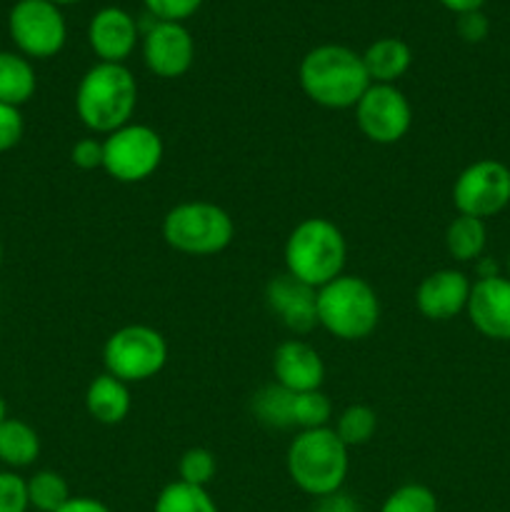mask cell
<instances>
[{"instance_id":"38","label":"cell","mask_w":510,"mask_h":512,"mask_svg":"<svg viewBox=\"0 0 510 512\" xmlns=\"http://www.w3.org/2000/svg\"><path fill=\"white\" fill-rule=\"evenodd\" d=\"M50 3H55V5H73V3H80V0H50Z\"/></svg>"},{"instance_id":"6","label":"cell","mask_w":510,"mask_h":512,"mask_svg":"<svg viewBox=\"0 0 510 512\" xmlns=\"http://www.w3.org/2000/svg\"><path fill=\"white\" fill-rule=\"evenodd\" d=\"M163 238L178 253L208 258L223 253L233 243L235 223L220 205L208 200H185L165 213Z\"/></svg>"},{"instance_id":"18","label":"cell","mask_w":510,"mask_h":512,"mask_svg":"<svg viewBox=\"0 0 510 512\" xmlns=\"http://www.w3.org/2000/svg\"><path fill=\"white\" fill-rule=\"evenodd\" d=\"M133 408L128 383L103 373L90 380L85 390V410L100 425H120Z\"/></svg>"},{"instance_id":"8","label":"cell","mask_w":510,"mask_h":512,"mask_svg":"<svg viewBox=\"0 0 510 512\" xmlns=\"http://www.w3.org/2000/svg\"><path fill=\"white\" fill-rule=\"evenodd\" d=\"M165 145L158 130L128 123L103 140V170L118 183H143L158 173Z\"/></svg>"},{"instance_id":"5","label":"cell","mask_w":510,"mask_h":512,"mask_svg":"<svg viewBox=\"0 0 510 512\" xmlns=\"http://www.w3.org/2000/svg\"><path fill=\"white\" fill-rule=\"evenodd\" d=\"M380 323V298L373 285L358 275H338L318 288V325L333 338L365 340Z\"/></svg>"},{"instance_id":"31","label":"cell","mask_w":510,"mask_h":512,"mask_svg":"<svg viewBox=\"0 0 510 512\" xmlns=\"http://www.w3.org/2000/svg\"><path fill=\"white\" fill-rule=\"evenodd\" d=\"M25 118L20 108L0 103V153H8L23 140Z\"/></svg>"},{"instance_id":"4","label":"cell","mask_w":510,"mask_h":512,"mask_svg":"<svg viewBox=\"0 0 510 512\" xmlns=\"http://www.w3.org/2000/svg\"><path fill=\"white\" fill-rule=\"evenodd\" d=\"M283 258L285 273L318 290L343 275L348 243H345L343 230L333 220L305 218L290 230Z\"/></svg>"},{"instance_id":"14","label":"cell","mask_w":510,"mask_h":512,"mask_svg":"<svg viewBox=\"0 0 510 512\" xmlns=\"http://www.w3.org/2000/svg\"><path fill=\"white\" fill-rule=\"evenodd\" d=\"M465 313L480 335L500 343L510 340V278L475 280Z\"/></svg>"},{"instance_id":"10","label":"cell","mask_w":510,"mask_h":512,"mask_svg":"<svg viewBox=\"0 0 510 512\" xmlns=\"http://www.w3.org/2000/svg\"><path fill=\"white\" fill-rule=\"evenodd\" d=\"M453 205L458 215L493 218L510 205V168L500 160H475L460 170L453 185Z\"/></svg>"},{"instance_id":"15","label":"cell","mask_w":510,"mask_h":512,"mask_svg":"<svg viewBox=\"0 0 510 512\" xmlns=\"http://www.w3.org/2000/svg\"><path fill=\"white\" fill-rule=\"evenodd\" d=\"M470 288L473 283L460 270H435L420 280L418 290H415V305L423 318L433 320V323H445L468 308Z\"/></svg>"},{"instance_id":"32","label":"cell","mask_w":510,"mask_h":512,"mask_svg":"<svg viewBox=\"0 0 510 512\" xmlns=\"http://www.w3.org/2000/svg\"><path fill=\"white\" fill-rule=\"evenodd\" d=\"M70 160L80 170L103 168V140L83 138L70 148Z\"/></svg>"},{"instance_id":"33","label":"cell","mask_w":510,"mask_h":512,"mask_svg":"<svg viewBox=\"0 0 510 512\" xmlns=\"http://www.w3.org/2000/svg\"><path fill=\"white\" fill-rule=\"evenodd\" d=\"M455 30H458V35L465 40V43L475 45V43H483V40L488 38L490 23L488 18H485L483 10H470V13L458 15V25H455Z\"/></svg>"},{"instance_id":"39","label":"cell","mask_w":510,"mask_h":512,"mask_svg":"<svg viewBox=\"0 0 510 512\" xmlns=\"http://www.w3.org/2000/svg\"><path fill=\"white\" fill-rule=\"evenodd\" d=\"M0 265H3V243H0Z\"/></svg>"},{"instance_id":"7","label":"cell","mask_w":510,"mask_h":512,"mask_svg":"<svg viewBox=\"0 0 510 512\" xmlns=\"http://www.w3.org/2000/svg\"><path fill=\"white\" fill-rule=\"evenodd\" d=\"M168 363V340L150 325H125L103 345L105 373L123 383H145Z\"/></svg>"},{"instance_id":"35","label":"cell","mask_w":510,"mask_h":512,"mask_svg":"<svg viewBox=\"0 0 510 512\" xmlns=\"http://www.w3.org/2000/svg\"><path fill=\"white\" fill-rule=\"evenodd\" d=\"M58 512H113V510H110L105 503H100V500L80 495V498H70Z\"/></svg>"},{"instance_id":"29","label":"cell","mask_w":510,"mask_h":512,"mask_svg":"<svg viewBox=\"0 0 510 512\" xmlns=\"http://www.w3.org/2000/svg\"><path fill=\"white\" fill-rule=\"evenodd\" d=\"M28 490L25 478H20L15 470L0 473V512H28Z\"/></svg>"},{"instance_id":"3","label":"cell","mask_w":510,"mask_h":512,"mask_svg":"<svg viewBox=\"0 0 510 512\" xmlns=\"http://www.w3.org/2000/svg\"><path fill=\"white\" fill-rule=\"evenodd\" d=\"M343 440L330 428L300 430L288 445L285 468L298 490L310 498H325L343 490L350 470V458Z\"/></svg>"},{"instance_id":"34","label":"cell","mask_w":510,"mask_h":512,"mask_svg":"<svg viewBox=\"0 0 510 512\" xmlns=\"http://www.w3.org/2000/svg\"><path fill=\"white\" fill-rule=\"evenodd\" d=\"M313 512H360V508L348 493L338 490V493H330L325 495V498H318Z\"/></svg>"},{"instance_id":"26","label":"cell","mask_w":510,"mask_h":512,"mask_svg":"<svg viewBox=\"0 0 510 512\" xmlns=\"http://www.w3.org/2000/svg\"><path fill=\"white\" fill-rule=\"evenodd\" d=\"M335 435L345 443V448H360L370 443L378 430V415L370 405H348L335 420Z\"/></svg>"},{"instance_id":"24","label":"cell","mask_w":510,"mask_h":512,"mask_svg":"<svg viewBox=\"0 0 510 512\" xmlns=\"http://www.w3.org/2000/svg\"><path fill=\"white\" fill-rule=\"evenodd\" d=\"M25 490H28L30 508L38 512H58L68 503L70 495L68 480L55 470H38L25 480Z\"/></svg>"},{"instance_id":"40","label":"cell","mask_w":510,"mask_h":512,"mask_svg":"<svg viewBox=\"0 0 510 512\" xmlns=\"http://www.w3.org/2000/svg\"><path fill=\"white\" fill-rule=\"evenodd\" d=\"M508 273H510V255H508Z\"/></svg>"},{"instance_id":"37","label":"cell","mask_w":510,"mask_h":512,"mask_svg":"<svg viewBox=\"0 0 510 512\" xmlns=\"http://www.w3.org/2000/svg\"><path fill=\"white\" fill-rule=\"evenodd\" d=\"M5 418H8V408H5V398L0 395V423H3Z\"/></svg>"},{"instance_id":"20","label":"cell","mask_w":510,"mask_h":512,"mask_svg":"<svg viewBox=\"0 0 510 512\" xmlns=\"http://www.w3.org/2000/svg\"><path fill=\"white\" fill-rule=\"evenodd\" d=\"M413 63V50L400 38H380L368 45L363 53V65L368 70L370 83L395 85V80L403 78Z\"/></svg>"},{"instance_id":"2","label":"cell","mask_w":510,"mask_h":512,"mask_svg":"<svg viewBox=\"0 0 510 512\" xmlns=\"http://www.w3.org/2000/svg\"><path fill=\"white\" fill-rule=\"evenodd\" d=\"M138 80L123 63H95L75 90V113L95 135H110L133 123Z\"/></svg>"},{"instance_id":"22","label":"cell","mask_w":510,"mask_h":512,"mask_svg":"<svg viewBox=\"0 0 510 512\" xmlns=\"http://www.w3.org/2000/svg\"><path fill=\"white\" fill-rule=\"evenodd\" d=\"M35 90H38V75L33 63L13 50H0V103L20 108L33 98Z\"/></svg>"},{"instance_id":"25","label":"cell","mask_w":510,"mask_h":512,"mask_svg":"<svg viewBox=\"0 0 510 512\" xmlns=\"http://www.w3.org/2000/svg\"><path fill=\"white\" fill-rule=\"evenodd\" d=\"M153 512H218V505L210 498L208 488L173 480L158 493Z\"/></svg>"},{"instance_id":"9","label":"cell","mask_w":510,"mask_h":512,"mask_svg":"<svg viewBox=\"0 0 510 512\" xmlns=\"http://www.w3.org/2000/svg\"><path fill=\"white\" fill-rule=\"evenodd\" d=\"M8 33L20 55L28 60H48L65 48L68 25L60 5L50 0H18L10 8Z\"/></svg>"},{"instance_id":"27","label":"cell","mask_w":510,"mask_h":512,"mask_svg":"<svg viewBox=\"0 0 510 512\" xmlns=\"http://www.w3.org/2000/svg\"><path fill=\"white\" fill-rule=\"evenodd\" d=\"M380 512H438V498L428 485L405 483L383 500Z\"/></svg>"},{"instance_id":"13","label":"cell","mask_w":510,"mask_h":512,"mask_svg":"<svg viewBox=\"0 0 510 512\" xmlns=\"http://www.w3.org/2000/svg\"><path fill=\"white\" fill-rule=\"evenodd\" d=\"M265 305L295 335H308L318 325V290L290 273L268 280Z\"/></svg>"},{"instance_id":"16","label":"cell","mask_w":510,"mask_h":512,"mask_svg":"<svg viewBox=\"0 0 510 512\" xmlns=\"http://www.w3.org/2000/svg\"><path fill=\"white\" fill-rule=\"evenodd\" d=\"M138 40V20L128 10L108 5L90 18L88 43L90 50L100 58V63H125L133 55Z\"/></svg>"},{"instance_id":"12","label":"cell","mask_w":510,"mask_h":512,"mask_svg":"<svg viewBox=\"0 0 510 512\" xmlns=\"http://www.w3.org/2000/svg\"><path fill=\"white\" fill-rule=\"evenodd\" d=\"M195 60V40L183 23L155 20L143 30V63L155 78H183Z\"/></svg>"},{"instance_id":"30","label":"cell","mask_w":510,"mask_h":512,"mask_svg":"<svg viewBox=\"0 0 510 512\" xmlns=\"http://www.w3.org/2000/svg\"><path fill=\"white\" fill-rule=\"evenodd\" d=\"M145 10L155 20H168V23H183L190 15H195L203 5V0H143Z\"/></svg>"},{"instance_id":"28","label":"cell","mask_w":510,"mask_h":512,"mask_svg":"<svg viewBox=\"0 0 510 512\" xmlns=\"http://www.w3.org/2000/svg\"><path fill=\"white\" fill-rule=\"evenodd\" d=\"M218 473V460L208 448H188L178 460L180 483L195 485V488H208Z\"/></svg>"},{"instance_id":"19","label":"cell","mask_w":510,"mask_h":512,"mask_svg":"<svg viewBox=\"0 0 510 512\" xmlns=\"http://www.w3.org/2000/svg\"><path fill=\"white\" fill-rule=\"evenodd\" d=\"M250 413L255 415L260 425L278 430H298L300 428V393L285 390L283 385L270 383L260 388L250 398Z\"/></svg>"},{"instance_id":"36","label":"cell","mask_w":510,"mask_h":512,"mask_svg":"<svg viewBox=\"0 0 510 512\" xmlns=\"http://www.w3.org/2000/svg\"><path fill=\"white\" fill-rule=\"evenodd\" d=\"M443 8H448L450 13L455 15H463L470 13V10H480L485 5V0H440Z\"/></svg>"},{"instance_id":"17","label":"cell","mask_w":510,"mask_h":512,"mask_svg":"<svg viewBox=\"0 0 510 512\" xmlns=\"http://www.w3.org/2000/svg\"><path fill=\"white\" fill-rule=\"evenodd\" d=\"M275 383L293 393H310L323 388L325 363L318 350L305 340H285L273 353Z\"/></svg>"},{"instance_id":"1","label":"cell","mask_w":510,"mask_h":512,"mask_svg":"<svg viewBox=\"0 0 510 512\" xmlns=\"http://www.w3.org/2000/svg\"><path fill=\"white\" fill-rule=\"evenodd\" d=\"M300 88L315 105L328 110L355 108L370 88L363 55L348 45L325 43L308 50L298 70Z\"/></svg>"},{"instance_id":"23","label":"cell","mask_w":510,"mask_h":512,"mask_svg":"<svg viewBox=\"0 0 510 512\" xmlns=\"http://www.w3.org/2000/svg\"><path fill=\"white\" fill-rule=\"evenodd\" d=\"M485 243H488V230H485V220L480 218L458 215L445 228V248L450 258L458 263H473L483 258Z\"/></svg>"},{"instance_id":"11","label":"cell","mask_w":510,"mask_h":512,"mask_svg":"<svg viewBox=\"0 0 510 512\" xmlns=\"http://www.w3.org/2000/svg\"><path fill=\"white\" fill-rule=\"evenodd\" d=\"M355 123L370 143L393 145L408 135L413 108L400 88L373 83L355 105Z\"/></svg>"},{"instance_id":"21","label":"cell","mask_w":510,"mask_h":512,"mask_svg":"<svg viewBox=\"0 0 510 512\" xmlns=\"http://www.w3.org/2000/svg\"><path fill=\"white\" fill-rule=\"evenodd\" d=\"M40 458V435L20 418H5L0 423V463L10 470H23Z\"/></svg>"}]
</instances>
